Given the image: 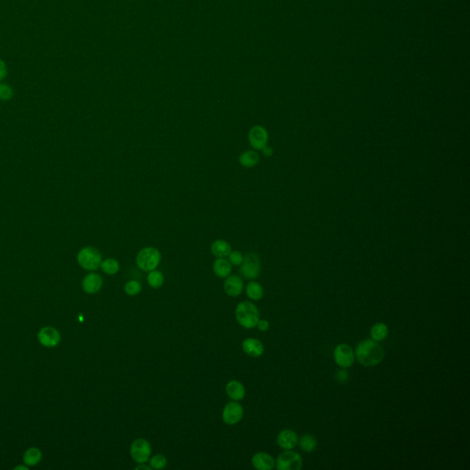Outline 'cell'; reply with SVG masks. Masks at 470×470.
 I'll list each match as a JSON object with an SVG mask.
<instances>
[{
  "label": "cell",
  "instance_id": "cell-3",
  "mask_svg": "<svg viewBox=\"0 0 470 470\" xmlns=\"http://www.w3.org/2000/svg\"><path fill=\"white\" fill-rule=\"evenodd\" d=\"M161 259V252L157 248L147 246L138 252L136 264L140 269L145 272H150L159 266Z\"/></svg>",
  "mask_w": 470,
  "mask_h": 470
},
{
  "label": "cell",
  "instance_id": "cell-9",
  "mask_svg": "<svg viewBox=\"0 0 470 470\" xmlns=\"http://www.w3.org/2000/svg\"><path fill=\"white\" fill-rule=\"evenodd\" d=\"M268 132L261 125L253 126L248 133V140L254 150H262L268 143Z\"/></svg>",
  "mask_w": 470,
  "mask_h": 470
},
{
  "label": "cell",
  "instance_id": "cell-33",
  "mask_svg": "<svg viewBox=\"0 0 470 470\" xmlns=\"http://www.w3.org/2000/svg\"><path fill=\"white\" fill-rule=\"evenodd\" d=\"M337 379L340 382H346L348 379V373L345 370H341L337 373Z\"/></svg>",
  "mask_w": 470,
  "mask_h": 470
},
{
  "label": "cell",
  "instance_id": "cell-12",
  "mask_svg": "<svg viewBox=\"0 0 470 470\" xmlns=\"http://www.w3.org/2000/svg\"><path fill=\"white\" fill-rule=\"evenodd\" d=\"M225 293L230 297H238L244 289V282L237 275L228 276L223 284Z\"/></svg>",
  "mask_w": 470,
  "mask_h": 470
},
{
  "label": "cell",
  "instance_id": "cell-14",
  "mask_svg": "<svg viewBox=\"0 0 470 470\" xmlns=\"http://www.w3.org/2000/svg\"><path fill=\"white\" fill-rule=\"evenodd\" d=\"M252 465L258 470H271L275 468L276 461L272 456L265 452H259L252 457Z\"/></svg>",
  "mask_w": 470,
  "mask_h": 470
},
{
  "label": "cell",
  "instance_id": "cell-5",
  "mask_svg": "<svg viewBox=\"0 0 470 470\" xmlns=\"http://www.w3.org/2000/svg\"><path fill=\"white\" fill-rule=\"evenodd\" d=\"M240 266V272L245 279L255 280L261 272V261L258 254L254 252H247Z\"/></svg>",
  "mask_w": 470,
  "mask_h": 470
},
{
  "label": "cell",
  "instance_id": "cell-28",
  "mask_svg": "<svg viewBox=\"0 0 470 470\" xmlns=\"http://www.w3.org/2000/svg\"><path fill=\"white\" fill-rule=\"evenodd\" d=\"M150 467L152 469H155V470H163L164 468H165L166 464H167V460L165 457H164L163 455H156L154 457H151L150 459Z\"/></svg>",
  "mask_w": 470,
  "mask_h": 470
},
{
  "label": "cell",
  "instance_id": "cell-25",
  "mask_svg": "<svg viewBox=\"0 0 470 470\" xmlns=\"http://www.w3.org/2000/svg\"><path fill=\"white\" fill-rule=\"evenodd\" d=\"M147 282L153 288H159L164 285V278L163 273L157 270H152L148 274Z\"/></svg>",
  "mask_w": 470,
  "mask_h": 470
},
{
  "label": "cell",
  "instance_id": "cell-31",
  "mask_svg": "<svg viewBox=\"0 0 470 470\" xmlns=\"http://www.w3.org/2000/svg\"><path fill=\"white\" fill-rule=\"evenodd\" d=\"M7 75V66L5 61L0 59V82L4 80Z\"/></svg>",
  "mask_w": 470,
  "mask_h": 470
},
{
  "label": "cell",
  "instance_id": "cell-21",
  "mask_svg": "<svg viewBox=\"0 0 470 470\" xmlns=\"http://www.w3.org/2000/svg\"><path fill=\"white\" fill-rule=\"evenodd\" d=\"M388 335V327L383 322H377L370 329V336L372 340L382 342L386 340Z\"/></svg>",
  "mask_w": 470,
  "mask_h": 470
},
{
  "label": "cell",
  "instance_id": "cell-15",
  "mask_svg": "<svg viewBox=\"0 0 470 470\" xmlns=\"http://www.w3.org/2000/svg\"><path fill=\"white\" fill-rule=\"evenodd\" d=\"M102 285V278L95 273H90L83 280V289L86 293H97L101 289Z\"/></svg>",
  "mask_w": 470,
  "mask_h": 470
},
{
  "label": "cell",
  "instance_id": "cell-34",
  "mask_svg": "<svg viewBox=\"0 0 470 470\" xmlns=\"http://www.w3.org/2000/svg\"><path fill=\"white\" fill-rule=\"evenodd\" d=\"M262 151H263L264 156L266 157H272L273 155H274V150H273L272 147H270V146H267V145H266L264 149H262Z\"/></svg>",
  "mask_w": 470,
  "mask_h": 470
},
{
  "label": "cell",
  "instance_id": "cell-13",
  "mask_svg": "<svg viewBox=\"0 0 470 470\" xmlns=\"http://www.w3.org/2000/svg\"><path fill=\"white\" fill-rule=\"evenodd\" d=\"M278 444L282 449L291 450L297 446L299 442L298 435L292 430L285 429L281 431L278 436Z\"/></svg>",
  "mask_w": 470,
  "mask_h": 470
},
{
  "label": "cell",
  "instance_id": "cell-30",
  "mask_svg": "<svg viewBox=\"0 0 470 470\" xmlns=\"http://www.w3.org/2000/svg\"><path fill=\"white\" fill-rule=\"evenodd\" d=\"M228 260L232 266H239L242 265L244 261L243 253L239 251H232L228 255Z\"/></svg>",
  "mask_w": 470,
  "mask_h": 470
},
{
  "label": "cell",
  "instance_id": "cell-27",
  "mask_svg": "<svg viewBox=\"0 0 470 470\" xmlns=\"http://www.w3.org/2000/svg\"><path fill=\"white\" fill-rule=\"evenodd\" d=\"M124 290L129 296H136L142 291V285L136 280H130L124 286Z\"/></svg>",
  "mask_w": 470,
  "mask_h": 470
},
{
  "label": "cell",
  "instance_id": "cell-8",
  "mask_svg": "<svg viewBox=\"0 0 470 470\" xmlns=\"http://www.w3.org/2000/svg\"><path fill=\"white\" fill-rule=\"evenodd\" d=\"M334 358L335 363L340 368H350L354 361V353L353 348L346 344L338 345L334 351Z\"/></svg>",
  "mask_w": 470,
  "mask_h": 470
},
{
  "label": "cell",
  "instance_id": "cell-11",
  "mask_svg": "<svg viewBox=\"0 0 470 470\" xmlns=\"http://www.w3.org/2000/svg\"><path fill=\"white\" fill-rule=\"evenodd\" d=\"M38 340L46 347H55L60 343L61 336L55 328L45 327L39 332Z\"/></svg>",
  "mask_w": 470,
  "mask_h": 470
},
{
  "label": "cell",
  "instance_id": "cell-19",
  "mask_svg": "<svg viewBox=\"0 0 470 470\" xmlns=\"http://www.w3.org/2000/svg\"><path fill=\"white\" fill-rule=\"evenodd\" d=\"M213 271L219 278L225 279L232 273V264L225 258H217L213 264Z\"/></svg>",
  "mask_w": 470,
  "mask_h": 470
},
{
  "label": "cell",
  "instance_id": "cell-24",
  "mask_svg": "<svg viewBox=\"0 0 470 470\" xmlns=\"http://www.w3.org/2000/svg\"><path fill=\"white\" fill-rule=\"evenodd\" d=\"M100 268L107 275H116L120 271V264L116 259L108 258L104 260L100 264Z\"/></svg>",
  "mask_w": 470,
  "mask_h": 470
},
{
  "label": "cell",
  "instance_id": "cell-2",
  "mask_svg": "<svg viewBox=\"0 0 470 470\" xmlns=\"http://www.w3.org/2000/svg\"><path fill=\"white\" fill-rule=\"evenodd\" d=\"M236 320L241 326L246 329L257 326L260 320L258 309L250 301H243L239 303L235 311Z\"/></svg>",
  "mask_w": 470,
  "mask_h": 470
},
{
  "label": "cell",
  "instance_id": "cell-16",
  "mask_svg": "<svg viewBox=\"0 0 470 470\" xmlns=\"http://www.w3.org/2000/svg\"><path fill=\"white\" fill-rule=\"evenodd\" d=\"M263 343L255 338H247L243 342V350L246 354L252 357H259L264 353Z\"/></svg>",
  "mask_w": 470,
  "mask_h": 470
},
{
  "label": "cell",
  "instance_id": "cell-6",
  "mask_svg": "<svg viewBox=\"0 0 470 470\" xmlns=\"http://www.w3.org/2000/svg\"><path fill=\"white\" fill-rule=\"evenodd\" d=\"M275 466L279 470H300L302 468V458L298 453L286 450L277 458Z\"/></svg>",
  "mask_w": 470,
  "mask_h": 470
},
{
  "label": "cell",
  "instance_id": "cell-26",
  "mask_svg": "<svg viewBox=\"0 0 470 470\" xmlns=\"http://www.w3.org/2000/svg\"><path fill=\"white\" fill-rule=\"evenodd\" d=\"M300 447L305 452H313L317 446V441L313 436L311 435H305L300 439Z\"/></svg>",
  "mask_w": 470,
  "mask_h": 470
},
{
  "label": "cell",
  "instance_id": "cell-4",
  "mask_svg": "<svg viewBox=\"0 0 470 470\" xmlns=\"http://www.w3.org/2000/svg\"><path fill=\"white\" fill-rule=\"evenodd\" d=\"M77 262L84 269L94 271L100 267V264L102 262V255L95 247L87 246L78 252Z\"/></svg>",
  "mask_w": 470,
  "mask_h": 470
},
{
  "label": "cell",
  "instance_id": "cell-20",
  "mask_svg": "<svg viewBox=\"0 0 470 470\" xmlns=\"http://www.w3.org/2000/svg\"><path fill=\"white\" fill-rule=\"evenodd\" d=\"M260 161L258 153L253 150H247L244 152L239 157V163L246 168H252Z\"/></svg>",
  "mask_w": 470,
  "mask_h": 470
},
{
  "label": "cell",
  "instance_id": "cell-32",
  "mask_svg": "<svg viewBox=\"0 0 470 470\" xmlns=\"http://www.w3.org/2000/svg\"><path fill=\"white\" fill-rule=\"evenodd\" d=\"M257 326L261 332H266L269 329V322L266 320H259Z\"/></svg>",
  "mask_w": 470,
  "mask_h": 470
},
{
  "label": "cell",
  "instance_id": "cell-35",
  "mask_svg": "<svg viewBox=\"0 0 470 470\" xmlns=\"http://www.w3.org/2000/svg\"><path fill=\"white\" fill-rule=\"evenodd\" d=\"M151 469H152L151 467H148V466H145L144 464H143H143H140V466H138V467H136V468H135V470H151Z\"/></svg>",
  "mask_w": 470,
  "mask_h": 470
},
{
  "label": "cell",
  "instance_id": "cell-18",
  "mask_svg": "<svg viewBox=\"0 0 470 470\" xmlns=\"http://www.w3.org/2000/svg\"><path fill=\"white\" fill-rule=\"evenodd\" d=\"M211 251L217 258H225L228 257L230 252H232V246L224 240H217L213 242L211 246Z\"/></svg>",
  "mask_w": 470,
  "mask_h": 470
},
{
  "label": "cell",
  "instance_id": "cell-17",
  "mask_svg": "<svg viewBox=\"0 0 470 470\" xmlns=\"http://www.w3.org/2000/svg\"><path fill=\"white\" fill-rule=\"evenodd\" d=\"M226 392L233 401H242L246 397V388L238 380H232L226 385Z\"/></svg>",
  "mask_w": 470,
  "mask_h": 470
},
{
  "label": "cell",
  "instance_id": "cell-7",
  "mask_svg": "<svg viewBox=\"0 0 470 470\" xmlns=\"http://www.w3.org/2000/svg\"><path fill=\"white\" fill-rule=\"evenodd\" d=\"M151 454L150 443L143 438H138L130 445V456L136 463H146L150 459Z\"/></svg>",
  "mask_w": 470,
  "mask_h": 470
},
{
  "label": "cell",
  "instance_id": "cell-22",
  "mask_svg": "<svg viewBox=\"0 0 470 470\" xmlns=\"http://www.w3.org/2000/svg\"><path fill=\"white\" fill-rule=\"evenodd\" d=\"M246 294L252 300H261L264 296L263 286L255 281H251L246 286Z\"/></svg>",
  "mask_w": 470,
  "mask_h": 470
},
{
  "label": "cell",
  "instance_id": "cell-29",
  "mask_svg": "<svg viewBox=\"0 0 470 470\" xmlns=\"http://www.w3.org/2000/svg\"><path fill=\"white\" fill-rule=\"evenodd\" d=\"M13 89L7 84L0 83V100L7 101L13 97Z\"/></svg>",
  "mask_w": 470,
  "mask_h": 470
},
{
  "label": "cell",
  "instance_id": "cell-23",
  "mask_svg": "<svg viewBox=\"0 0 470 470\" xmlns=\"http://www.w3.org/2000/svg\"><path fill=\"white\" fill-rule=\"evenodd\" d=\"M41 453L40 450L36 447H32V448H30L28 449L25 454H24V457H23V461L24 463L30 466V467H32V466H35L37 464L39 463L41 461Z\"/></svg>",
  "mask_w": 470,
  "mask_h": 470
},
{
  "label": "cell",
  "instance_id": "cell-10",
  "mask_svg": "<svg viewBox=\"0 0 470 470\" xmlns=\"http://www.w3.org/2000/svg\"><path fill=\"white\" fill-rule=\"evenodd\" d=\"M244 416V408L238 402H229L222 411V421L228 425L238 423Z\"/></svg>",
  "mask_w": 470,
  "mask_h": 470
},
{
  "label": "cell",
  "instance_id": "cell-1",
  "mask_svg": "<svg viewBox=\"0 0 470 470\" xmlns=\"http://www.w3.org/2000/svg\"><path fill=\"white\" fill-rule=\"evenodd\" d=\"M355 356L364 367H375L381 363L385 356L384 348L372 339L363 340L355 349Z\"/></svg>",
  "mask_w": 470,
  "mask_h": 470
}]
</instances>
